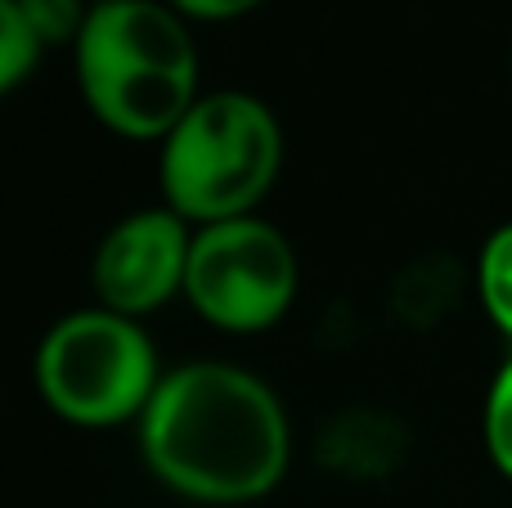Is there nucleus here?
Listing matches in <instances>:
<instances>
[{"instance_id": "obj_1", "label": "nucleus", "mask_w": 512, "mask_h": 508, "mask_svg": "<svg viewBox=\"0 0 512 508\" xmlns=\"http://www.w3.org/2000/svg\"><path fill=\"white\" fill-rule=\"evenodd\" d=\"M135 437L149 473L194 504L261 500L292 459L288 410L274 387L225 360H189L162 374Z\"/></svg>"}, {"instance_id": "obj_2", "label": "nucleus", "mask_w": 512, "mask_h": 508, "mask_svg": "<svg viewBox=\"0 0 512 508\" xmlns=\"http://www.w3.org/2000/svg\"><path fill=\"white\" fill-rule=\"evenodd\" d=\"M72 63L90 117L122 140L162 144L203 99L198 45L167 0H99Z\"/></svg>"}, {"instance_id": "obj_3", "label": "nucleus", "mask_w": 512, "mask_h": 508, "mask_svg": "<svg viewBox=\"0 0 512 508\" xmlns=\"http://www.w3.org/2000/svg\"><path fill=\"white\" fill-rule=\"evenodd\" d=\"M283 167V131L270 104L243 90L203 95L162 140V203L189 225L252 216Z\"/></svg>"}, {"instance_id": "obj_4", "label": "nucleus", "mask_w": 512, "mask_h": 508, "mask_svg": "<svg viewBox=\"0 0 512 508\" xmlns=\"http://www.w3.org/2000/svg\"><path fill=\"white\" fill-rule=\"evenodd\" d=\"M36 392L77 428L140 423L162 383L158 347L140 320L108 306H86L45 329L32 360Z\"/></svg>"}, {"instance_id": "obj_5", "label": "nucleus", "mask_w": 512, "mask_h": 508, "mask_svg": "<svg viewBox=\"0 0 512 508\" xmlns=\"http://www.w3.org/2000/svg\"><path fill=\"white\" fill-rule=\"evenodd\" d=\"M301 266L288 234L261 216L198 225L185 297L221 333H265L292 311Z\"/></svg>"}, {"instance_id": "obj_6", "label": "nucleus", "mask_w": 512, "mask_h": 508, "mask_svg": "<svg viewBox=\"0 0 512 508\" xmlns=\"http://www.w3.org/2000/svg\"><path fill=\"white\" fill-rule=\"evenodd\" d=\"M189 243H194V230L167 203L122 216L90 257L95 306H108L131 320H144L158 306H167L171 297L185 293Z\"/></svg>"}, {"instance_id": "obj_7", "label": "nucleus", "mask_w": 512, "mask_h": 508, "mask_svg": "<svg viewBox=\"0 0 512 508\" xmlns=\"http://www.w3.org/2000/svg\"><path fill=\"white\" fill-rule=\"evenodd\" d=\"M477 297L486 306L490 324L512 338V221L499 225L477 257Z\"/></svg>"}, {"instance_id": "obj_8", "label": "nucleus", "mask_w": 512, "mask_h": 508, "mask_svg": "<svg viewBox=\"0 0 512 508\" xmlns=\"http://www.w3.org/2000/svg\"><path fill=\"white\" fill-rule=\"evenodd\" d=\"M41 45H36L32 27H27L18 0H0V99L18 90L41 63Z\"/></svg>"}, {"instance_id": "obj_9", "label": "nucleus", "mask_w": 512, "mask_h": 508, "mask_svg": "<svg viewBox=\"0 0 512 508\" xmlns=\"http://www.w3.org/2000/svg\"><path fill=\"white\" fill-rule=\"evenodd\" d=\"M18 9H23V18L41 50H59V45L77 50L95 0H18Z\"/></svg>"}, {"instance_id": "obj_10", "label": "nucleus", "mask_w": 512, "mask_h": 508, "mask_svg": "<svg viewBox=\"0 0 512 508\" xmlns=\"http://www.w3.org/2000/svg\"><path fill=\"white\" fill-rule=\"evenodd\" d=\"M481 432H486V455L490 464L512 482V356L499 365L495 383L486 392V414H481Z\"/></svg>"}, {"instance_id": "obj_11", "label": "nucleus", "mask_w": 512, "mask_h": 508, "mask_svg": "<svg viewBox=\"0 0 512 508\" xmlns=\"http://www.w3.org/2000/svg\"><path fill=\"white\" fill-rule=\"evenodd\" d=\"M180 18H203V23H230V18L252 14L261 0H167Z\"/></svg>"}, {"instance_id": "obj_12", "label": "nucleus", "mask_w": 512, "mask_h": 508, "mask_svg": "<svg viewBox=\"0 0 512 508\" xmlns=\"http://www.w3.org/2000/svg\"><path fill=\"white\" fill-rule=\"evenodd\" d=\"M95 5H99V0H95Z\"/></svg>"}]
</instances>
